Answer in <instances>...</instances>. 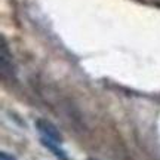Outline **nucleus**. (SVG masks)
Returning <instances> with one entry per match:
<instances>
[{"label":"nucleus","mask_w":160,"mask_h":160,"mask_svg":"<svg viewBox=\"0 0 160 160\" xmlns=\"http://www.w3.org/2000/svg\"><path fill=\"white\" fill-rule=\"evenodd\" d=\"M36 128H37V131L42 133L43 138L52 139V141H55V142H58V144L62 142V135H61V132L58 131L57 126L53 125V123H51L49 120L39 119L36 122Z\"/></svg>","instance_id":"1"},{"label":"nucleus","mask_w":160,"mask_h":160,"mask_svg":"<svg viewBox=\"0 0 160 160\" xmlns=\"http://www.w3.org/2000/svg\"><path fill=\"white\" fill-rule=\"evenodd\" d=\"M40 142L43 144L46 148L49 150V151H51L55 157H58L59 160H70L68 154H67V153H65V151L59 147V144H58V142L52 141V139H48V138H43V137H42V139H40Z\"/></svg>","instance_id":"2"},{"label":"nucleus","mask_w":160,"mask_h":160,"mask_svg":"<svg viewBox=\"0 0 160 160\" xmlns=\"http://www.w3.org/2000/svg\"><path fill=\"white\" fill-rule=\"evenodd\" d=\"M0 160H17V159H15L12 154H9V153L2 151V153H0Z\"/></svg>","instance_id":"3"},{"label":"nucleus","mask_w":160,"mask_h":160,"mask_svg":"<svg viewBox=\"0 0 160 160\" xmlns=\"http://www.w3.org/2000/svg\"><path fill=\"white\" fill-rule=\"evenodd\" d=\"M89 160H95V159H89Z\"/></svg>","instance_id":"4"}]
</instances>
